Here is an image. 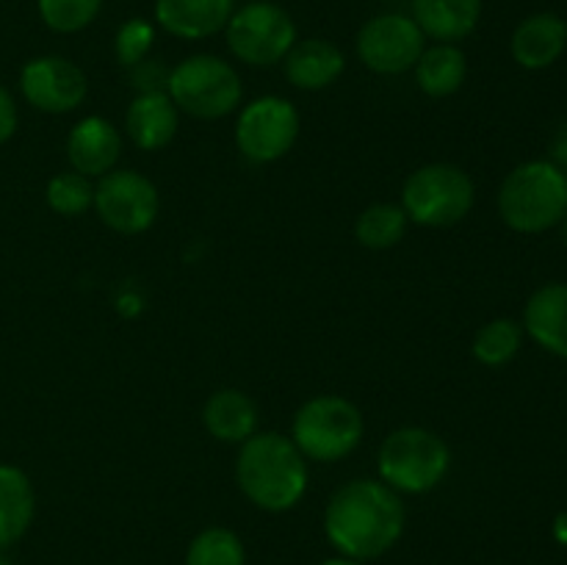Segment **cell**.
<instances>
[{"label": "cell", "instance_id": "cell-18", "mask_svg": "<svg viewBox=\"0 0 567 565\" xmlns=\"http://www.w3.org/2000/svg\"><path fill=\"white\" fill-rule=\"evenodd\" d=\"M203 424L210 438L241 446L258 432V404L238 388H219L203 404Z\"/></svg>", "mask_w": 567, "mask_h": 565}, {"label": "cell", "instance_id": "cell-22", "mask_svg": "<svg viewBox=\"0 0 567 565\" xmlns=\"http://www.w3.org/2000/svg\"><path fill=\"white\" fill-rule=\"evenodd\" d=\"M415 86L426 94V97H452L463 89L465 75H468V59L460 50V44L435 42L426 44L421 53L419 64L413 66Z\"/></svg>", "mask_w": 567, "mask_h": 565}, {"label": "cell", "instance_id": "cell-35", "mask_svg": "<svg viewBox=\"0 0 567 565\" xmlns=\"http://www.w3.org/2000/svg\"><path fill=\"white\" fill-rule=\"evenodd\" d=\"M563 236H565V244H567V214H565V219H563Z\"/></svg>", "mask_w": 567, "mask_h": 565}, {"label": "cell", "instance_id": "cell-15", "mask_svg": "<svg viewBox=\"0 0 567 565\" xmlns=\"http://www.w3.org/2000/svg\"><path fill=\"white\" fill-rule=\"evenodd\" d=\"M181 127V111L166 92H142L125 111V133L133 147L158 153L169 147Z\"/></svg>", "mask_w": 567, "mask_h": 565}, {"label": "cell", "instance_id": "cell-3", "mask_svg": "<svg viewBox=\"0 0 567 565\" xmlns=\"http://www.w3.org/2000/svg\"><path fill=\"white\" fill-rule=\"evenodd\" d=\"M498 214L515 233H546L567 214V175L551 161H526L504 177Z\"/></svg>", "mask_w": 567, "mask_h": 565}, {"label": "cell", "instance_id": "cell-6", "mask_svg": "<svg viewBox=\"0 0 567 565\" xmlns=\"http://www.w3.org/2000/svg\"><path fill=\"white\" fill-rule=\"evenodd\" d=\"M365 419L354 402L338 393H319L293 413L291 441L305 460L338 463L363 443Z\"/></svg>", "mask_w": 567, "mask_h": 565}, {"label": "cell", "instance_id": "cell-17", "mask_svg": "<svg viewBox=\"0 0 567 565\" xmlns=\"http://www.w3.org/2000/svg\"><path fill=\"white\" fill-rule=\"evenodd\" d=\"M567 48V22L551 11H537L518 22L513 33V59L524 70H546Z\"/></svg>", "mask_w": 567, "mask_h": 565}, {"label": "cell", "instance_id": "cell-30", "mask_svg": "<svg viewBox=\"0 0 567 565\" xmlns=\"http://www.w3.org/2000/svg\"><path fill=\"white\" fill-rule=\"evenodd\" d=\"M20 127V111H17V100L9 89L0 83V144L9 142Z\"/></svg>", "mask_w": 567, "mask_h": 565}, {"label": "cell", "instance_id": "cell-13", "mask_svg": "<svg viewBox=\"0 0 567 565\" xmlns=\"http://www.w3.org/2000/svg\"><path fill=\"white\" fill-rule=\"evenodd\" d=\"M122 155V133L105 116H83L66 133V161L78 175L97 181L105 172L116 170Z\"/></svg>", "mask_w": 567, "mask_h": 565}, {"label": "cell", "instance_id": "cell-29", "mask_svg": "<svg viewBox=\"0 0 567 565\" xmlns=\"http://www.w3.org/2000/svg\"><path fill=\"white\" fill-rule=\"evenodd\" d=\"M131 78H133V86L142 92H166V81H169V70L161 64L158 59H144L142 64L131 66Z\"/></svg>", "mask_w": 567, "mask_h": 565}, {"label": "cell", "instance_id": "cell-34", "mask_svg": "<svg viewBox=\"0 0 567 565\" xmlns=\"http://www.w3.org/2000/svg\"><path fill=\"white\" fill-rule=\"evenodd\" d=\"M0 565H11L9 557H6V554H3V548H0Z\"/></svg>", "mask_w": 567, "mask_h": 565}, {"label": "cell", "instance_id": "cell-28", "mask_svg": "<svg viewBox=\"0 0 567 565\" xmlns=\"http://www.w3.org/2000/svg\"><path fill=\"white\" fill-rule=\"evenodd\" d=\"M155 44V22L144 20V17H131L116 28L114 37V55L120 66L131 70V66L142 64L150 59V50Z\"/></svg>", "mask_w": 567, "mask_h": 565}, {"label": "cell", "instance_id": "cell-32", "mask_svg": "<svg viewBox=\"0 0 567 565\" xmlns=\"http://www.w3.org/2000/svg\"><path fill=\"white\" fill-rule=\"evenodd\" d=\"M554 537H557L563 546H567V510H563V513L554 518Z\"/></svg>", "mask_w": 567, "mask_h": 565}, {"label": "cell", "instance_id": "cell-2", "mask_svg": "<svg viewBox=\"0 0 567 565\" xmlns=\"http://www.w3.org/2000/svg\"><path fill=\"white\" fill-rule=\"evenodd\" d=\"M308 460L297 443L280 432H255L238 446V491L266 513H286L302 502L308 491Z\"/></svg>", "mask_w": 567, "mask_h": 565}, {"label": "cell", "instance_id": "cell-5", "mask_svg": "<svg viewBox=\"0 0 567 565\" xmlns=\"http://www.w3.org/2000/svg\"><path fill=\"white\" fill-rule=\"evenodd\" d=\"M452 449L426 427H399L388 432L377 452L380 480L396 493H430L446 480Z\"/></svg>", "mask_w": 567, "mask_h": 565}, {"label": "cell", "instance_id": "cell-23", "mask_svg": "<svg viewBox=\"0 0 567 565\" xmlns=\"http://www.w3.org/2000/svg\"><path fill=\"white\" fill-rule=\"evenodd\" d=\"M410 219L399 203H374L354 219V238L365 249H391L408 233Z\"/></svg>", "mask_w": 567, "mask_h": 565}, {"label": "cell", "instance_id": "cell-24", "mask_svg": "<svg viewBox=\"0 0 567 565\" xmlns=\"http://www.w3.org/2000/svg\"><path fill=\"white\" fill-rule=\"evenodd\" d=\"M520 343H524V327L513 319H493L487 325H482L476 330L474 343H471V352L480 360L482 366H498L509 363V360L518 355Z\"/></svg>", "mask_w": 567, "mask_h": 565}, {"label": "cell", "instance_id": "cell-14", "mask_svg": "<svg viewBox=\"0 0 567 565\" xmlns=\"http://www.w3.org/2000/svg\"><path fill=\"white\" fill-rule=\"evenodd\" d=\"M236 0H155V25L183 42H199L225 31Z\"/></svg>", "mask_w": 567, "mask_h": 565}, {"label": "cell", "instance_id": "cell-25", "mask_svg": "<svg viewBox=\"0 0 567 565\" xmlns=\"http://www.w3.org/2000/svg\"><path fill=\"white\" fill-rule=\"evenodd\" d=\"M247 552H244L241 537L227 526H208L199 532L186 552V565H244Z\"/></svg>", "mask_w": 567, "mask_h": 565}, {"label": "cell", "instance_id": "cell-11", "mask_svg": "<svg viewBox=\"0 0 567 565\" xmlns=\"http://www.w3.org/2000/svg\"><path fill=\"white\" fill-rule=\"evenodd\" d=\"M426 48V37L419 22L402 11H385L360 25L354 37V50L365 70L377 75H404L413 72L421 53Z\"/></svg>", "mask_w": 567, "mask_h": 565}, {"label": "cell", "instance_id": "cell-8", "mask_svg": "<svg viewBox=\"0 0 567 565\" xmlns=\"http://www.w3.org/2000/svg\"><path fill=\"white\" fill-rule=\"evenodd\" d=\"M225 42L241 64L275 66L297 44V22L280 3L252 0L233 11L225 25Z\"/></svg>", "mask_w": 567, "mask_h": 565}, {"label": "cell", "instance_id": "cell-12", "mask_svg": "<svg viewBox=\"0 0 567 565\" xmlns=\"http://www.w3.org/2000/svg\"><path fill=\"white\" fill-rule=\"evenodd\" d=\"M20 94L42 114H72L89 94V78L64 55H37L20 70Z\"/></svg>", "mask_w": 567, "mask_h": 565}, {"label": "cell", "instance_id": "cell-16", "mask_svg": "<svg viewBox=\"0 0 567 565\" xmlns=\"http://www.w3.org/2000/svg\"><path fill=\"white\" fill-rule=\"evenodd\" d=\"M347 70V55L336 42L310 37L297 39L288 55L282 59V72L293 89L302 92H321L330 89Z\"/></svg>", "mask_w": 567, "mask_h": 565}, {"label": "cell", "instance_id": "cell-27", "mask_svg": "<svg viewBox=\"0 0 567 565\" xmlns=\"http://www.w3.org/2000/svg\"><path fill=\"white\" fill-rule=\"evenodd\" d=\"M105 0H37L39 20L53 33H81L103 11Z\"/></svg>", "mask_w": 567, "mask_h": 565}, {"label": "cell", "instance_id": "cell-20", "mask_svg": "<svg viewBox=\"0 0 567 565\" xmlns=\"http://www.w3.org/2000/svg\"><path fill=\"white\" fill-rule=\"evenodd\" d=\"M524 330L548 349L567 360V286L548 282L537 288L524 308Z\"/></svg>", "mask_w": 567, "mask_h": 565}, {"label": "cell", "instance_id": "cell-33", "mask_svg": "<svg viewBox=\"0 0 567 565\" xmlns=\"http://www.w3.org/2000/svg\"><path fill=\"white\" fill-rule=\"evenodd\" d=\"M321 565H360L358 559H349V557H332V559H324Z\"/></svg>", "mask_w": 567, "mask_h": 565}, {"label": "cell", "instance_id": "cell-4", "mask_svg": "<svg viewBox=\"0 0 567 565\" xmlns=\"http://www.w3.org/2000/svg\"><path fill=\"white\" fill-rule=\"evenodd\" d=\"M166 94L181 114L194 120H225L238 111L244 83L236 66L214 53H194L169 70Z\"/></svg>", "mask_w": 567, "mask_h": 565}, {"label": "cell", "instance_id": "cell-26", "mask_svg": "<svg viewBox=\"0 0 567 565\" xmlns=\"http://www.w3.org/2000/svg\"><path fill=\"white\" fill-rule=\"evenodd\" d=\"M44 199H48V208L53 214L75 219V216H83L94 205V183L89 177L78 175L75 170L59 172L44 186Z\"/></svg>", "mask_w": 567, "mask_h": 565}, {"label": "cell", "instance_id": "cell-21", "mask_svg": "<svg viewBox=\"0 0 567 565\" xmlns=\"http://www.w3.org/2000/svg\"><path fill=\"white\" fill-rule=\"evenodd\" d=\"M37 515V491L20 465L0 463V548L20 541Z\"/></svg>", "mask_w": 567, "mask_h": 565}, {"label": "cell", "instance_id": "cell-10", "mask_svg": "<svg viewBox=\"0 0 567 565\" xmlns=\"http://www.w3.org/2000/svg\"><path fill=\"white\" fill-rule=\"evenodd\" d=\"M94 210L109 230L138 236L158 219V186L138 170H111L94 183Z\"/></svg>", "mask_w": 567, "mask_h": 565}, {"label": "cell", "instance_id": "cell-9", "mask_svg": "<svg viewBox=\"0 0 567 565\" xmlns=\"http://www.w3.org/2000/svg\"><path fill=\"white\" fill-rule=\"evenodd\" d=\"M302 131V116L291 100L264 94L241 105L236 120V147L252 164H275L288 155Z\"/></svg>", "mask_w": 567, "mask_h": 565}, {"label": "cell", "instance_id": "cell-7", "mask_svg": "<svg viewBox=\"0 0 567 565\" xmlns=\"http://www.w3.org/2000/svg\"><path fill=\"white\" fill-rule=\"evenodd\" d=\"M476 186L457 164L435 161L410 172L402 186V208L421 227H452L471 214Z\"/></svg>", "mask_w": 567, "mask_h": 565}, {"label": "cell", "instance_id": "cell-1", "mask_svg": "<svg viewBox=\"0 0 567 565\" xmlns=\"http://www.w3.org/2000/svg\"><path fill=\"white\" fill-rule=\"evenodd\" d=\"M324 532L341 557L358 563L382 557L404 532L402 496L382 480L347 482L327 502Z\"/></svg>", "mask_w": 567, "mask_h": 565}, {"label": "cell", "instance_id": "cell-31", "mask_svg": "<svg viewBox=\"0 0 567 565\" xmlns=\"http://www.w3.org/2000/svg\"><path fill=\"white\" fill-rule=\"evenodd\" d=\"M551 164H557L559 170H567V122L557 131L551 144Z\"/></svg>", "mask_w": 567, "mask_h": 565}, {"label": "cell", "instance_id": "cell-19", "mask_svg": "<svg viewBox=\"0 0 567 565\" xmlns=\"http://www.w3.org/2000/svg\"><path fill=\"white\" fill-rule=\"evenodd\" d=\"M485 0H413V17L426 39L460 44L476 31Z\"/></svg>", "mask_w": 567, "mask_h": 565}]
</instances>
